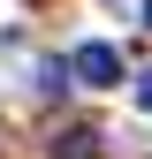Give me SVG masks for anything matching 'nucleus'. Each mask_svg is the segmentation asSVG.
<instances>
[{
    "label": "nucleus",
    "mask_w": 152,
    "mask_h": 159,
    "mask_svg": "<svg viewBox=\"0 0 152 159\" xmlns=\"http://www.w3.org/2000/svg\"><path fill=\"white\" fill-rule=\"evenodd\" d=\"M69 76L84 91H114V84H122V53H114L107 38H84V46L69 53Z\"/></svg>",
    "instance_id": "f257e3e1"
},
{
    "label": "nucleus",
    "mask_w": 152,
    "mask_h": 159,
    "mask_svg": "<svg viewBox=\"0 0 152 159\" xmlns=\"http://www.w3.org/2000/svg\"><path fill=\"white\" fill-rule=\"evenodd\" d=\"M53 159H99V129H61L53 136Z\"/></svg>",
    "instance_id": "f03ea898"
},
{
    "label": "nucleus",
    "mask_w": 152,
    "mask_h": 159,
    "mask_svg": "<svg viewBox=\"0 0 152 159\" xmlns=\"http://www.w3.org/2000/svg\"><path fill=\"white\" fill-rule=\"evenodd\" d=\"M137 106H145V114H152V68H145V76H137Z\"/></svg>",
    "instance_id": "7ed1b4c3"
},
{
    "label": "nucleus",
    "mask_w": 152,
    "mask_h": 159,
    "mask_svg": "<svg viewBox=\"0 0 152 159\" xmlns=\"http://www.w3.org/2000/svg\"><path fill=\"white\" fill-rule=\"evenodd\" d=\"M145 23H152V0H145Z\"/></svg>",
    "instance_id": "20e7f679"
}]
</instances>
